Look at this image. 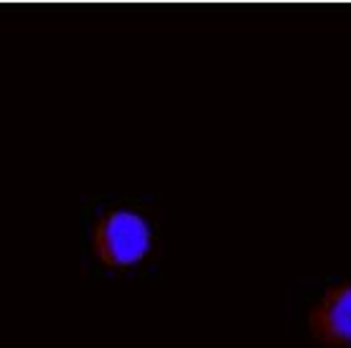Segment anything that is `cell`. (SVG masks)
I'll use <instances>...</instances> for the list:
<instances>
[{
    "mask_svg": "<svg viewBox=\"0 0 351 348\" xmlns=\"http://www.w3.org/2000/svg\"><path fill=\"white\" fill-rule=\"evenodd\" d=\"M95 254L110 270H128L150 252L153 234L148 221L135 211L114 209L97 221L95 236Z\"/></svg>",
    "mask_w": 351,
    "mask_h": 348,
    "instance_id": "obj_1",
    "label": "cell"
},
{
    "mask_svg": "<svg viewBox=\"0 0 351 348\" xmlns=\"http://www.w3.org/2000/svg\"><path fill=\"white\" fill-rule=\"evenodd\" d=\"M308 333L324 348H351V282L328 288L311 305Z\"/></svg>",
    "mask_w": 351,
    "mask_h": 348,
    "instance_id": "obj_2",
    "label": "cell"
}]
</instances>
